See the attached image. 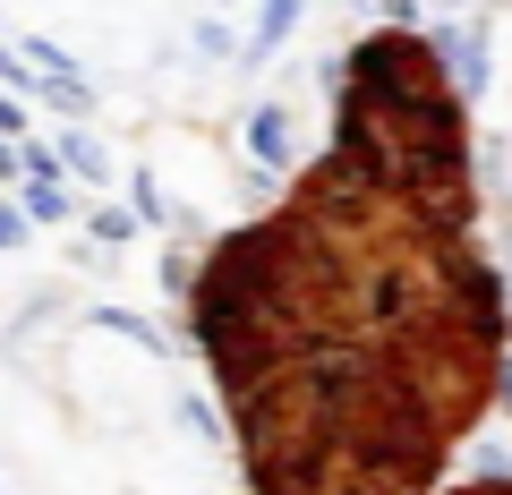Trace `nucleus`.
Returning <instances> with one entry per match:
<instances>
[{
	"label": "nucleus",
	"mask_w": 512,
	"mask_h": 495,
	"mask_svg": "<svg viewBox=\"0 0 512 495\" xmlns=\"http://www.w3.org/2000/svg\"><path fill=\"white\" fill-rule=\"evenodd\" d=\"M256 495H436L504 385L470 111L419 35L350 52L333 137L188 291Z\"/></svg>",
	"instance_id": "1"
},
{
	"label": "nucleus",
	"mask_w": 512,
	"mask_h": 495,
	"mask_svg": "<svg viewBox=\"0 0 512 495\" xmlns=\"http://www.w3.org/2000/svg\"><path fill=\"white\" fill-rule=\"evenodd\" d=\"M436 495H512V478H453V487H436Z\"/></svg>",
	"instance_id": "2"
}]
</instances>
